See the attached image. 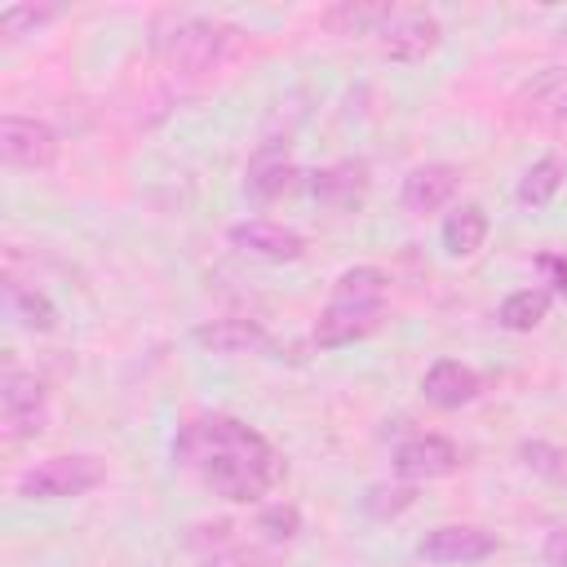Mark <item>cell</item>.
<instances>
[{"label":"cell","mask_w":567,"mask_h":567,"mask_svg":"<svg viewBox=\"0 0 567 567\" xmlns=\"http://www.w3.org/2000/svg\"><path fill=\"white\" fill-rule=\"evenodd\" d=\"M177 465H190L204 487H213L221 501L252 505L284 478V456L266 434L235 416H208L177 434L173 447Z\"/></svg>","instance_id":"obj_1"},{"label":"cell","mask_w":567,"mask_h":567,"mask_svg":"<svg viewBox=\"0 0 567 567\" xmlns=\"http://www.w3.org/2000/svg\"><path fill=\"white\" fill-rule=\"evenodd\" d=\"M239 31L217 22V18H199V13H164L155 27V53L173 66V71H213L226 53L230 40Z\"/></svg>","instance_id":"obj_2"},{"label":"cell","mask_w":567,"mask_h":567,"mask_svg":"<svg viewBox=\"0 0 567 567\" xmlns=\"http://www.w3.org/2000/svg\"><path fill=\"white\" fill-rule=\"evenodd\" d=\"M106 478V461L89 456V452H62V456H44L31 470L18 474V496L27 501H71L93 492Z\"/></svg>","instance_id":"obj_3"},{"label":"cell","mask_w":567,"mask_h":567,"mask_svg":"<svg viewBox=\"0 0 567 567\" xmlns=\"http://www.w3.org/2000/svg\"><path fill=\"white\" fill-rule=\"evenodd\" d=\"M377 49L390 62H421L439 49L443 27L430 9H412V4H381V18L372 27Z\"/></svg>","instance_id":"obj_4"},{"label":"cell","mask_w":567,"mask_h":567,"mask_svg":"<svg viewBox=\"0 0 567 567\" xmlns=\"http://www.w3.org/2000/svg\"><path fill=\"white\" fill-rule=\"evenodd\" d=\"M0 425H4L9 443L44 434V425H49V390H44V381L35 372L4 368V377H0Z\"/></svg>","instance_id":"obj_5"},{"label":"cell","mask_w":567,"mask_h":567,"mask_svg":"<svg viewBox=\"0 0 567 567\" xmlns=\"http://www.w3.org/2000/svg\"><path fill=\"white\" fill-rule=\"evenodd\" d=\"M0 159L9 168H49L58 159V133L31 115H0Z\"/></svg>","instance_id":"obj_6"},{"label":"cell","mask_w":567,"mask_h":567,"mask_svg":"<svg viewBox=\"0 0 567 567\" xmlns=\"http://www.w3.org/2000/svg\"><path fill=\"white\" fill-rule=\"evenodd\" d=\"M492 554H496V536L487 527H474V523H447V527H434L416 540V558L439 563V567L483 563Z\"/></svg>","instance_id":"obj_7"},{"label":"cell","mask_w":567,"mask_h":567,"mask_svg":"<svg viewBox=\"0 0 567 567\" xmlns=\"http://www.w3.org/2000/svg\"><path fill=\"white\" fill-rule=\"evenodd\" d=\"M461 465V447L443 434H412L394 447V474L403 483H430V478H447Z\"/></svg>","instance_id":"obj_8"},{"label":"cell","mask_w":567,"mask_h":567,"mask_svg":"<svg viewBox=\"0 0 567 567\" xmlns=\"http://www.w3.org/2000/svg\"><path fill=\"white\" fill-rule=\"evenodd\" d=\"M461 186V168L456 164H416L403 186H399V204L412 213V217H425V213H439Z\"/></svg>","instance_id":"obj_9"},{"label":"cell","mask_w":567,"mask_h":567,"mask_svg":"<svg viewBox=\"0 0 567 567\" xmlns=\"http://www.w3.org/2000/svg\"><path fill=\"white\" fill-rule=\"evenodd\" d=\"M230 244L257 261H297L306 252V239L292 230V226H279V221H239L230 226Z\"/></svg>","instance_id":"obj_10"},{"label":"cell","mask_w":567,"mask_h":567,"mask_svg":"<svg viewBox=\"0 0 567 567\" xmlns=\"http://www.w3.org/2000/svg\"><path fill=\"white\" fill-rule=\"evenodd\" d=\"M385 323V306H332L315 319V346L337 350V346H354L363 337H372Z\"/></svg>","instance_id":"obj_11"},{"label":"cell","mask_w":567,"mask_h":567,"mask_svg":"<svg viewBox=\"0 0 567 567\" xmlns=\"http://www.w3.org/2000/svg\"><path fill=\"white\" fill-rule=\"evenodd\" d=\"M478 390H483V377H478L470 363H456V359H439V363H430L425 377H421L425 403H434V408H443V412L474 403Z\"/></svg>","instance_id":"obj_12"},{"label":"cell","mask_w":567,"mask_h":567,"mask_svg":"<svg viewBox=\"0 0 567 567\" xmlns=\"http://www.w3.org/2000/svg\"><path fill=\"white\" fill-rule=\"evenodd\" d=\"M363 190H368V168L359 159H337V164H328L310 177V195L323 208H337V213L363 204Z\"/></svg>","instance_id":"obj_13"},{"label":"cell","mask_w":567,"mask_h":567,"mask_svg":"<svg viewBox=\"0 0 567 567\" xmlns=\"http://www.w3.org/2000/svg\"><path fill=\"white\" fill-rule=\"evenodd\" d=\"M195 346L213 350V354H252V350H266L270 337L257 319H204L195 323Z\"/></svg>","instance_id":"obj_14"},{"label":"cell","mask_w":567,"mask_h":567,"mask_svg":"<svg viewBox=\"0 0 567 567\" xmlns=\"http://www.w3.org/2000/svg\"><path fill=\"white\" fill-rule=\"evenodd\" d=\"M4 310L27 332H53L58 328V306L40 288H27L22 279H4Z\"/></svg>","instance_id":"obj_15"},{"label":"cell","mask_w":567,"mask_h":567,"mask_svg":"<svg viewBox=\"0 0 567 567\" xmlns=\"http://www.w3.org/2000/svg\"><path fill=\"white\" fill-rule=\"evenodd\" d=\"M439 239H443V252H447V257H474V252L483 248V239H487V213H483V204H461V208H452V213L443 217Z\"/></svg>","instance_id":"obj_16"},{"label":"cell","mask_w":567,"mask_h":567,"mask_svg":"<svg viewBox=\"0 0 567 567\" xmlns=\"http://www.w3.org/2000/svg\"><path fill=\"white\" fill-rule=\"evenodd\" d=\"M390 275L377 266H350L332 284V306H385Z\"/></svg>","instance_id":"obj_17"},{"label":"cell","mask_w":567,"mask_h":567,"mask_svg":"<svg viewBox=\"0 0 567 567\" xmlns=\"http://www.w3.org/2000/svg\"><path fill=\"white\" fill-rule=\"evenodd\" d=\"M292 182H297V164L288 155H275V151H261L248 164V177H244L252 199H279V195L292 190Z\"/></svg>","instance_id":"obj_18"},{"label":"cell","mask_w":567,"mask_h":567,"mask_svg":"<svg viewBox=\"0 0 567 567\" xmlns=\"http://www.w3.org/2000/svg\"><path fill=\"white\" fill-rule=\"evenodd\" d=\"M549 306H554V292H549V288H518V292H509V297L501 301L496 323H501L505 332H532V328L545 323Z\"/></svg>","instance_id":"obj_19"},{"label":"cell","mask_w":567,"mask_h":567,"mask_svg":"<svg viewBox=\"0 0 567 567\" xmlns=\"http://www.w3.org/2000/svg\"><path fill=\"white\" fill-rule=\"evenodd\" d=\"M523 106L540 120H567V66H545L540 75L527 80Z\"/></svg>","instance_id":"obj_20"},{"label":"cell","mask_w":567,"mask_h":567,"mask_svg":"<svg viewBox=\"0 0 567 567\" xmlns=\"http://www.w3.org/2000/svg\"><path fill=\"white\" fill-rule=\"evenodd\" d=\"M563 177H567V164L558 159V155H540L523 177H518V204L523 208H545L554 195H558V186H563Z\"/></svg>","instance_id":"obj_21"},{"label":"cell","mask_w":567,"mask_h":567,"mask_svg":"<svg viewBox=\"0 0 567 567\" xmlns=\"http://www.w3.org/2000/svg\"><path fill=\"white\" fill-rule=\"evenodd\" d=\"M518 461H523L532 474H540L545 483H554V487L567 492V447L545 443V439H523V443H518Z\"/></svg>","instance_id":"obj_22"},{"label":"cell","mask_w":567,"mask_h":567,"mask_svg":"<svg viewBox=\"0 0 567 567\" xmlns=\"http://www.w3.org/2000/svg\"><path fill=\"white\" fill-rule=\"evenodd\" d=\"M412 501H416L412 483H372L363 492V514L385 523V518H399L403 509H412Z\"/></svg>","instance_id":"obj_23"},{"label":"cell","mask_w":567,"mask_h":567,"mask_svg":"<svg viewBox=\"0 0 567 567\" xmlns=\"http://www.w3.org/2000/svg\"><path fill=\"white\" fill-rule=\"evenodd\" d=\"M53 18H58V4H9V9H0V35L22 40V35H35Z\"/></svg>","instance_id":"obj_24"},{"label":"cell","mask_w":567,"mask_h":567,"mask_svg":"<svg viewBox=\"0 0 567 567\" xmlns=\"http://www.w3.org/2000/svg\"><path fill=\"white\" fill-rule=\"evenodd\" d=\"M377 18H381V4H337V9L323 13V27H332L337 35H354V31L372 35Z\"/></svg>","instance_id":"obj_25"},{"label":"cell","mask_w":567,"mask_h":567,"mask_svg":"<svg viewBox=\"0 0 567 567\" xmlns=\"http://www.w3.org/2000/svg\"><path fill=\"white\" fill-rule=\"evenodd\" d=\"M257 532L266 540H292L301 532V509L297 505H266L257 518Z\"/></svg>","instance_id":"obj_26"},{"label":"cell","mask_w":567,"mask_h":567,"mask_svg":"<svg viewBox=\"0 0 567 567\" xmlns=\"http://www.w3.org/2000/svg\"><path fill=\"white\" fill-rule=\"evenodd\" d=\"M230 540H235V523H226V518H217V523H195L190 536H186L190 549H208V545H213V554L230 549Z\"/></svg>","instance_id":"obj_27"},{"label":"cell","mask_w":567,"mask_h":567,"mask_svg":"<svg viewBox=\"0 0 567 567\" xmlns=\"http://www.w3.org/2000/svg\"><path fill=\"white\" fill-rule=\"evenodd\" d=\"M536 270L545 275L549 292H563V297H567V257H563V252H540V257H536Z\"/></svg>","instance_id":"obj_28"},{"label":"cell","mask_w":567,"mask_h":567,"mask_svg":"<svg viewBox=\"0 0 567 567\" xmlns=\"http://www.w3.org/2000/svg\"><path fill=\"white\" fill-rule=\"evenodd\" d=\"M199 567H261V554H252V549H221V554H208Z\"/></svg>","instance_id":"obj_29"},{"label":"cell","mask_w":567,"mask_h":567,"mask_svg":"<svg viewBox=\"0 0 567 567\" xmlns=\"http://www.w3.org/2000/svg\"><path fill=\"white\" fill-rule=\"evenodd\" d=\"M545 563L549 567H567V527H554L549 536H545Z\"/></svg>","instance_id":"obj_30"}]
</instances>
